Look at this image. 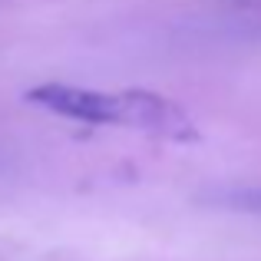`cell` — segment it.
Wrapping results in <instances>:
<instances>
[{
    "label": "cell",
    "mask_w": 261,
    "mask_h": 261,
    "mask_svg": "<svg viewBox=\"0 0 261 261\" xmlns=\"http://www.w3.org/2000/svg\"><path fill=\"white\" fill-rule=\"evenodd\" d=\"M27 99L37 106L50 109L57 116L76 122H93V126H109V122H122V99L119 96H106L96 89H80V86H63V83H43L27 89Z\"/></svg>",
    "instance_id": "obj_1"
},
{
    "label": "cell",
    "mask_w": 261,
    "mask_h": 261,
    "mask_svg": "<svg viewBox=\"0 0 261 261\" xmlns=\"http://www.w3.org/2000/svg\"><path fill=\"white\" fill-rule=\"evenodd\" d=\"M122 99V122H133V126H142L149 133L169 136V139H189L192 136V122L175 102L162 99L155 93H126Z\"/></svg>",
    "instance_id": "obj_2"
}]
</instances>
